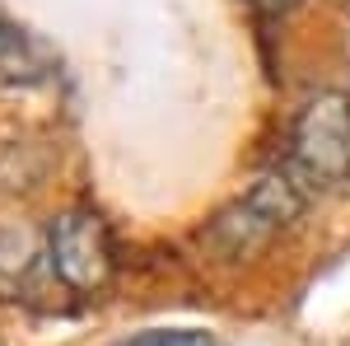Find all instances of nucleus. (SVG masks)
Listing matches in <instances>:
<instances>
[{"label":"nucleus","instance_id":"obj_2","mask_svg":"<svg viewBox=\"0 0 350 346\" xmlns=\"http://www.w3.org/2000/svg\"><path fill=\"white\" fill-rule=\"evenodd\" d=\"M285 173L304 192H327L350 178V99L318 94L290 127V160Z\"/></svg>","mask_w":350,"mask_h":346},{"label":"nucleus","instance_id":"obj_3","mask_svg":"<svg viewBox=\"0 0 350 346\" xmlns=\"http://www.w3.org/2000/svg\"><path fill=\"white\" fill-rule=\"evenodd\" d=\"M47 253H52V271L75 291H98L112 276V239L94 211H66L61 220H52Z\"/></svg>","mask_w":350,"mask_h":346},{"label":"nucleus","instance_id":"obj_5","mask_svg":"<svg viewBox=\"0 0 350 346\" xmlns=\"http://www.w3.org/2000/svg\"><path fill=\"white\" fill-rule=\"evenodd\" d=\"M24 56V38H19V33H14V28L5 24V19H0V61H5V56Z\"/></svg>","mask_w":350,"mask_h":346},{"label":"nucleus","instance_id":"obj_4","mask_svg":"<svg viewBox=\"0 0 350 346\" xmlns=\"http://www.w3.org/2000/svg\"><path fill=\"white\" fill-rule=\"evenodd\" d=\"M122 346H215V337L201 332V328H150V332H135Z\"/></svg>","mask_w":350,"mask_h":346},{"label":"nucleus","instance_id":"obj_1","mask_svg":"<svg viewBox=\"0 0 350 346\" xmlns=\"http://www.w3.org/2000/svg\"><path fill=\"white\" fill-rule=\"evenodd\" d=\"M304 201H308V192H304L285 169L262 173V178L247 187L234 206H224V211L211 220L206 243L215 248L219 258L243 262V258H252L257 248H267V243L275 239L299 211H304Z\"/></svg>","mask_w":350,"mask_h":346}]
</instances>
